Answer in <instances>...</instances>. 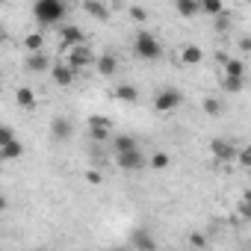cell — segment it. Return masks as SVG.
Here are the masks:
<instances>
[{
    "label": "cell",
    "mask_w": 251,
    "mask_h": 251,
    "mask_svg": "<svg viewBox=\"0 0 251 251\" xmlns=\"http://www.w3.org/2000/svg\"><path fill=\"white\" fill-rule=\"evenodd\" d=\"M225 77H245L242 59H227V62H225Z\"/></svg>",
    "instance_id": "7402d4cb"
},
{
    "label": "cell",
    "mask_w": 251,
    "mask_h": 251,
    "mask_svg": "<svg viewBox=\"0 0 251 251\" xmlns=\"http://www.w3.org/2000/svg\"><path fill=\"white\" fill-rule=\"evenodd\" d=\"M0 89H3V74H0Z\"/></svg>",
    "instance_id": "d590c367"
},
{
    "label": "cell",
    "mask_w": 251,
    "mask_h": 251,
    "mask_svg": "<svg viewBox=\"0 0 251 251\" xmlns=\"http://www.w3.org/2000/svg\"><path fill=\"white\" fill-rule=\"evenodd\" d=\"M115 98L124 100V103H136L139 100V89L130 86V83H121V86H115Z\"/></svg>",
    "instance_id": "e0dca14e"
},
{
    "label": "cell",
    "mask_w": 251,
    "mask_h": 251,
    "mask_svg": "<svg viewBox=\"0 0 251 251\" xmlns=\"http://www.w3.org/2000/svg\"><path fill=\"white\" fill-rule=\"evenodd\" d=\"M175 6L180 12V18H195L201 9H198V0H175Z\"/></svg>",
    "instance_id": "ffe728a7"
},
{
    "label": "cell",
    "mask_w": 251,
    "mask_h": 251,
    "mask_svg": "<svg viewBox=\"0 0 251 251\" xmlns=\"http://www.w3.org/2000/svg\"><path fill=\"white\" fill-rule=\"evenodd\" d=\"M6 210V195H0V213Z\"/></svg>",
    "instance_id": "e575fe53"
},
{
    "label": "cell",
    "mask_w": 251,
    "mask_h": 251,
    "mask_svg": "<svg viewBox=\"0 0 251 251\" xmlns=\"http://www.w3.org/2000/svg\"><path fill=\"white\" fill-rule=\"evenodd\" d=\"M236 160H239V166H251V148H236Z\"/></svg>",
    "instance_id": "83f0119b"
},
{
    "label": "cell",
    "mask_w": 251,
    "mask_h": 251,
    "mask_svg": "<svg viewBox=\"0 0 251 251\" xmlns=\"http://www.w3.org/2000/svg\"><path fill=\"white\" fill-rule=\"evenodd\" d=\"M12 139H15V130L6 127V124H0V148H3L6 142H12Z\"/></svg>",
    "instance_id": "4316f807"
},
{
    "label": "cell",
    "mask_w": 251,
    "mask_h": 251,
    "mask_svg": "<svg viewBox=\"0 0 251 251\" xmlns=\"http://www.w3.org/2000/svg\"><path fill=\"white\" fill-rule=\"evenodd\" d=\"M225 92H242V77H225Z\"/></svg>",
    "instance_id": "d4e9b609"
},
{
    "label": "cell",
    "mask_w": 251,
    "mask_h": 251,
    "mask_svg": "<svg viewBox=\"0 0 251 251\" xmlns=\"http://www.w3.org/2000/svg\"><path fill=\"white\" fill-rule=\"evenodd\" d=\"M89 133L95 142H109V133H112V121L103 118V115H95L89 118Z\"/></svg>",
    "instance_id": "8992f818"
},
{
    "label": "cell",
    "mask_w": 251,
    "mask_h": 251,
    "mask_svg": "<svg viewBox=\"0 0 251 251\" xmlns=\"http://www.w3.org/2000/svg\"><path fill=\"white\" fill-rule=\"evenodd\" d=\"M239 48H242V53H248V50H251V42H248V39H242V42H239Z\"/></svg>",
    "instance_id": "836d02e7"
},
{
    "label": "cell",
    "mask_w": 251,
    "mask_h": 251,
    "mask_svg": "<svg viewBox=\"0 0 251 251\" xmlns=\"http://www.w3.org/2000/svg\"><path fill=\"white\" fill-rule=\"evenodd\" d=\"M71 133H74V124H71V118H62V115H56V118L50 121V136H53L56 142H65V139H71Z\"/></svg>",
    "instance_id": "ba28073f"
},
{
    "label": "cell",
    "mask_w": 251,
    "mask_h": 251,
    "mask_svg": "<svg viewBox=\"0 0 251 251\" xmlns=\"http://www.w3.org/2000/svg\"><path fill=\"white\" fill-rule=\"evenodd\" d=\"M65 15H68L65 0H36L33 3V18L42 27H56V24L65 21Z\"/></svg>",
    "instance_id": "6da1fadb"
},
{
    "label": "cell",
    "mask_w": 251,
    "mask_h": 251,
    "mask_svg": "<svg viewBox=\"0 0 251 251\" xmlns=\"http://www.w3.org/2000/svg\"><path fill=\"white\" fill-rule=\"evenodd\" d=\"M24 65H27V71H33V74L50 71V59H48V53H45V50H30V56L24 59Z\"/></svg>",
    "instance_id": "30bf717a"
},
{
    "label": "cell",
    "mask_w": 251,
    "mask_h": 251,
    "mask_svg": "<svg viewBox=\"0 0 251 251\" xmlns=\"http://www.w3.org/2000/svg\"><path fill=\"white\" fill-rule=\"evenodd\" d=\"M65 3H68V0H65Z\"/></svg>",
    "instance_id": "8d00e7d4"
},
{
    "label": "cell",
    "mask_w": 251,
    "mask_h": 251,
    "mask_svg": "<svg viewBox=\"0 0 251 251\" xmlns=\"http://www.w3.org/2000/svg\"><path fill=\"white\" fill-rule=\"evenodd\" d=\"M86 180H89L92 186H98V183H100V175H98V172H86Z\"/></svg>",
    "instance_id": "d6a6232c"
},
{
    "label": "cell",
    "mask_w": 251,
    "mask_h": 251,
    "mask_svg": "<svg viewBox=\"0 0 251 251\" xmlns=\"http://www.w3.org/2000/svg\"><path fill=\"white\" fill-rule=\"evenodd\" d=\"M198 9L204 15H219V12H225V3L222 0H198Z\"/></svg>",
    "instance_id": "44dd1931"
},
{
    "label": "cell",
    "mask_w": 251,
    "mask_h": 251,
    "mask_svg": "<svg viewBox=\"0 0 251 251\" xmlns=\"http://www.w3.org/2000/svg\"><path fill=\"white\" fill-rule=\"evenodd\" d=\"M133 50L139 59H160L163 56V48H160V39L154 33H139L136 42H133Z\"/></svg>",
    "instance_id": "7a4b0ae2"
},
{
    "label": "cell",
    "mask_w": 251,
    "mask_h": 251,
    "mask_svg": "<svg viewBox=\"0 0 251 251\" xmlns=\"http://www.w3.org/2000/svg\"><path fill=\"white\" fill-rule=\"evenodd\" d=\"M204 112H207V115H219V112H222V103H219L216 98H207V100H204Z\"/></svg>",
    "instance_id": "484cf974"
},
{
    "label": "cell",
    "mask_w": 251,
    "mask_h": 251,
    "mask_svg": "<svg viewBox=\"0 0 251 251\" xmlns=\"http://www.w3.org/2000/svg\"><path fill=\"white\" fill-rule=\"evenodd\" d=\"M24 48H27V50H42V48H45V36H42V33L24 36Z\"/></svg>",
    "instance_id": "603a6c76"
},
{
    "label": "cell",
    "mask_w": 251,
    "mask_h": 251,
    "mask_svg": "<svg viewBox=\"0 0 251 251\" xmlns=\"http://www.w3.org/2000/svg\"><path fill=\"white\" fill-rule=\"evenodd\" d=\"M15 103H18L21 109H33V106H36V92H33L30 86H18V89H15Z\"/></svg>",
    "instance_id": "2e32d148"
},
{
    "label": "cell",
    "mask_w": 251,
    "mask_h": 251,
    "mask_svg": "<svg viewBox=\"0 0 251 251\" xmlns=\"http://www.w3.org/2000/svg\"><path fill=\"white\" fill-rule=\"evenodd\" d=\"M50 74H53L56 86H62V89H65V86H71V83H74V74H77V71H74L68 62H59V65H50Z\"/></svg>",
    "instance_id": "8fae6325"
},
{
    "label": "cell",
    "mask_w": 251,
    "mask_h": 251,
    "mask_svg": "<svg viewBox=\"0 0 251 251\" xmlns=\"http://www.w3.org/2000/svg\"><path fill=\"white\" fill-rule=\"evenodd\" d=\"M62 53H65V62H68L74 71H80V68H86V65H92V62H95V53L89 50V45H86V42L71 45V48H65Z\"/></svg>",
    "instance_id": "3957f363"
},
{
    "label": "cell",
    "mask_w": 251,
    "mask_h": 251,
    "mask_svg": "<svg viewBox=\"0 0 251 251\" xmlns=\"http://www.w3.org/2000/svg\"><path fill=\"white\" fill-rule=\"evenodd\" d=\"M180 62H183V65H198V62H204V50L195 48V45H186V48L180 50Z\"/></svg>",
    "instance_id": "ac0fdd59"
},
{
    "label": "cell",
    "mask_w": 251,
    "mask_h": 251,
    "mask_svg": "<svg viewBox=\"0 0 251 251\" xmlns=\"http://www.w3.org/2000/svg\"><path fill=\"white\" fill-rule=\"evenodd\" d=\"M227 24H230V21H227V15H225V12H219V15H216V27H219V30H227Z\"/></svg>",
    "instance_id": "4dcf8cb0"
},
{
    "label": "cell",
    "mask_w": 251,
    "mask_h": 251,
    "mask_svg": "<svg viewBox=\"0 0 251 251\" xmlns=\"http://www.w3.org/2000/svg\"><path fill=\"white\" fill-rule=\"evenodd\" d=\"M133 148H139L136 136H130V133H118V136H112V151H115V154H121V151H133Z\"/></svg>",
    "instance_id": "9a60e30c"
},
{
    "label": "cell",
    "mask_w": 251,
    "mask_h": 251,
    "mask_svg": "<svg viewBox=\"0 0 251 251\" xmlns=\"http://www.w3.org/2000/svg\"><path fill=\"white\" fill-rule=\"evenodd\" d=\"M130 18H133V21H145V18H148V12H145L142 6H130Z\"/></svg>",
    "instance_id": "f1b7e54d"
},
{
    "label": "cell",
    "mask_w": 251,
    "mask_h": 251,
    "mask_svg": "<svg viewBox=\"0 0 251 251\" xmlns=\"http://www.w3.org/2000/svg\"><path fill=\"white\" fill-rule=\"evenodd\" d=\"M80 42H86V36H83L80 27H74V24H59V48H62V50L71 48V45H80Z\"/></svg>",
    "instance_id": "52a82bcc"
},
{
    "label": "cell",
    "mask_w": 251,
    "mask_h": 251,
    "mask_svg": "<svg viewBox=\"0 0 251 251\" xmlns=\"http://www.w3.org/2000/svg\"><path fill=\"white\" fill-rule=\"evenodd\" d=\"M21 154H24V145L18 139H12V142H6L3 148H0V160H18Z\"/></svg>",
    "instance_id": "d6986e66"
},
{
    "label": "cell",
    "mask_w": 251,
    "mask_h": 251,
    "mask_svg": "<svg viewBox=\"0 0 251 251\" xmlns=\"http://www.w3.org/2000/svg\"><path fill=\"white\" fill-rule=\"evenodd\" d=\"M148 166H151V169H166V166H169V154H166V151H157V154L148 160Z\"/></svg>",
    "instance_id": "cb8c5ba5"
},
{
    "label": "cell",
    "mask_w": 251,
    "mask_h": 251,
    "mask_svg": "<svg viewBox=\"0 0 251 251\" xmlns=\"http://www.w3.org/2000/svg\"><path fill=\"white\" fill-rule=\"evenodd\" d=\"M189 242H192L195 248H207V236H204V233H192V236H189Z\"/></svg>",
    "instance_id": "f546056e"
},
{
    "label": "cell",
    "mask_w": 251,
    "mask_h": 251,
    "mask_svg": "<svg viewBox=\"0 0 251 251\" xmlns=\"http://www.w3.org/2000/svg\"><path fill=\"white\" fill-rule=\"evenodd\" d=\"M130 242H133V248H139V251H151V248H157V239H154L145 227H136V230L130 233Z\"/></svg>",
    "instance_id": "7c38bea8"
},
{
    "label": "cell",
    "mask_w": 251,
    "mask_h": 251,
    "mask_svg": "<svg viewBox=\"0 0 251 251\" xmlns=\"http://www.w3.org/2000/svg\"><path fill=\"white\" fill-rule=\"evenodd\" d=\"M83 12L92 15L95 21H106V18H109V9L100 3V0H83Z\"/></svg>",
    "instance_id": "5bb4252c"
},
{
    "label": "cell",
    "mask_w": 251,
    "mask_h": 251,
    "mask_svg": "<svg viewBox=\"0 0 251 251\" xmlns=\"http://www.w3.org/2000/svg\"><path fill=\"white\" fill-rule=\"evenodd\" d=\"M115 166L124 169V172H139V169L145 166V157H142L139 148H133V151H121V154H115Z\"/></svg>",
    "instance_id": "5b68a950"
},
{
    "label": "cell",
    "mask_w": 251,
    "mask_h": 251,
    "mask_svg": "<svg viewBox=\"0 0 251 251\" xmlns=\"http://www.w3.org/2000/svg\"><path fill=\"white\" fill-rule=\"evenodd\" d=\"M210 151H213V157H216L219 163H230V160H236V145L227 142V139H216V142L210 145Z\"/></svg>",
    "instance_id": "9c48e42d"
},
{
    "label": "cell",
    "mask_w": 251,
    "mask_h": 251,
    "mask_svg": "<svg viewBox=\"0 0 251 251\" xmlns=\"http://www.w3.org/2000/svg\"><path fill=\"white\" fill-rule=\"evenodd\" d=\"M95 65H98V74H100V77H112V74L118 71V59H115L112 53L98 56V59H95Z\"/></svg>",
    "instance_id": "4fadbf2b"
},
{
    "label": "cell",
    "mask_w": 251,
    "mask_h": 251,
    "mask_svg": "<svg viewBox=\"0 0 251 251\" xmlns=\"http://www.w3.org/2000/svg\"><path fill=\"white\" fill-rule=\"evenodd\" d=\"M180 103H183L180 89H163V92H157V98H154V109H157V112H172V109H177Z\"/></svg>",
    "instance_id": "277c9868"
},
{
    "label": "cell",
    "mask_w": 251,
    "mask_h": 251,
    "mask_svg": "<svg viewBox=\"0 0 251 251\" xmlns=\"http://www.w3.org/2000/svg\"><path fill=\"white\" fill-rule=\"evenodd\" d=\"M239 213H242V219H251V207H248V201H245V198L239 201Z\"/></svg>",
    "instance_id": "1f68e13d"
}]
</instances>
